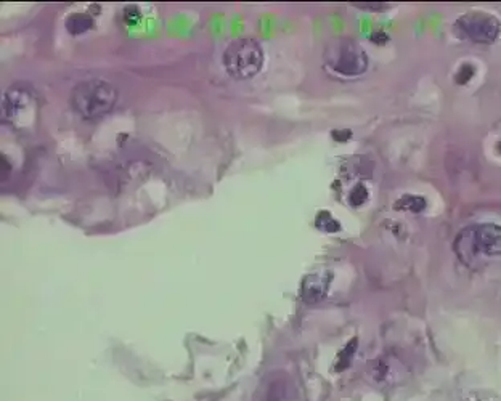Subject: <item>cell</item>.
Returning a JSON list of instances; mask_svg holds the SVG:
<instances>
[{"mask_svg":"<svg viewBox=\"0 0 501 401\" xmlns=\"http://www.w3.org/2000/svg\"><path fill=\"white\" fill-rule=\"evenodd\" d=\"M454 249L458 259L471 268L501 260V227L492 223L471 225L458 233Z\"/></svg>","mask_w":501,"mask_h":401,"instance_id":"6da1fadb","label":"cell"},{"mask_svg":"<svg viewBox=\"0 0 501 401\" xmlns=\"http://www.w3.org/2000/svg\"><path fill=\"white\" fill-rule=\"evenodd\" d=\"M118 98V88L108 80L87 79L72 88L70 102L81 118L97 121L115 110Z\"/></svg>","mask_w":501,"mask_h":401,"instance_id":"7a4b0ae2","label":"cell"},{"mask_svg":"<svg viewBox=\"0 0 501 401\" xmlns=\"http://www.w3.org/2000/svg\"><path fill=\"white\" fill-rule=\"evenodd\" d=\"M222 62L225 71L234 79H250L259 74L264 66V50L256 39H236L225 48Z\"/></svg>","mask_w":501,"mask_h":401,"instance_id":"3957f363","label":"cell"},{"mask_svg":"<svg viewBox=\"0 0 501 401\" xmlns=\"http://www.w3.org/2000/svg\"><path fill=\"white\" fill-rule=\"evenodd\" d=\"M323 56L333 71L345 78L361 76L369 68L367 52L352 39H336L329 42Z\"/></svg>","mask_w":501,"mask_h":401,"instance_id":"277c9868","label":"cell"},{"mask_svg":"<svg viewBox=\"0 0 501 401\" xmlns=\"http://www.w3.org/2000/svg\"><path fill=\"white\" fill-rule=\"evenodd\" d=\"M456 29L472 42L492 44L500 36L501 26L495 16L482 12H471L456 21Z\"/></svg>","mask_w":501,"mask_h":401,"instance_id":"5b68a950","label":"cell"},{"mask_svg":"<svg viewBox=\"0 0 501 401\" xmlns=\"http://www.w3.org/2000/svg\"><path fill=\"white\" fill-rule=\"evenodd\" d=\"M34 104V90L28 82H15L8 87L7 92L4 95V118L10 124L18 126L20 121H23V116L31 110Z\"/></svg>","mask_w":501,"mask_h":401,"instance_id":"8992f818","label":"cell"},{"mask_svg":"<svg viewBox=\"0 0 501 401\" xmlns=\"http://www.w3.org/2000/svg\"><path fill=\"white\" fill-rule=\"evenodd\" d=\"M369 378L379 386H395L403 379V364L394 356H379L369 364Z\"/></svg>","mask_w":501,"mask_h":401,"instance_id":"52a82bcc","label":"cell"},{"mask_svg":"<svg viewBox=\"0 0 501 401\" xmlns=\"http://www.w3.org/2000/svg\"><path fill=\"white\" fill-rule=\"evenodd\" d=\"M331 280V273H313L306 276L301 286V297L306 304H318L327 297Z\"/></svg>","mask_w":501,"mask_h":401,"instance_id":"ba28073f","label":"cell"},{"mask_svg":"<svg viewBox=\"0 0 501 401\" xmlns=\"http://www.w3.org/2000/svg\"><path fill=\"white\" fill-rule=\"evenodd\" d=\"M64 26H66V29H68L71 34H82V32L92 29V26H94V18L90 15H86V13H72V15L66 18Z\"/></svg>","mask_w":501,"mask_h":401,"instance_id":"9c48e42d","label":"cell"},{"mask_svg":"<svg viewBox=\"0 0 501 401\" xmlns=\"http://www.w3.org/2000/svg\"><path fill=\"white\" fill-rule=\"evenodd\" d=\"M395 207L399 211H410V213H421L426 209V201L424 197L413 196V195H405L403 197H400L397 201Z\"/></svg>","mask_w":501,"mask_h":401,"instance_id":"30bf717a","label":"cell"},{"mask_svg":"<svg viewBox=\"0 0 501 401\" xmlns=\"http://www.w3.org/2000/svg\"><path fill=\"white\" fill-rule=\"evenodd\" d=\"M357 338H353L352 342L349 346L345 347L344 352H341L339 355V360H337L336 370L343 371L351 364L352 362L353 354H355V348H357Z\"/></svg>","mask_w":501,"mask_h":401,"instance_id":"8fae6325","label":"cell"},{"mask_svg":"<svg viewBox=\"0 0 501 401\" xmlns=\"http://www.w3.org/2000/svg\"><path fill=\"white\" fill-rule=\"evenodd\" d=\"M369 199V191L363 187V185H357L355 188L351 191V196H349V201L351 205L359 207V205H365Z\"/></svg>","mask_w":501,"mask_h":401,"instance_id":"7c38bea8","label":"cell"},{"mask_svg":"<svg viewBox=\"0 0 501 401\" xmlns=\"http://www.w3.org/2000/svg\"><path fill=\"white\" fill-rule=\"evenodd\" d=\"M325 219H327V221H321L320 217L317 219V227H318V229L327 231V233H335V231L339 230V223H337L328 213H325Z\"/></svg>","mask_w":501,"mask_h":401,"instance_id":"4fadbf2b","label":"cell"},{"mask_svg":"<svg viewBox=\"0 0 501 401\" xmlns=\"http://www.w3.org/2000/svg\"><path fill=\"white\" fill-rule=\"evenodd\" d=\"M140 10L137 7H125L124 10V20L127 23H135V21H139L140 20Z\"/></svg>","mask_w":501,"mask_h":401,"instance_id":"5bb4252c","label":"cell"},{"mask_svg":"<svg viewBox=\"0 0 501 401\" xmlns=\"http://www.w3.org/2000/svg\"><path fill=\"white\" fill-rule=\"evenodd\" d=\"M371 40H373L375 44H379V46H381V44H386V42L389 40V36L384 31H376L371 34Z\"/></svg>","mask_w":501,"mask_h":401,"instance_id":"9a60e30c","label":"cell"}]
</instances>
